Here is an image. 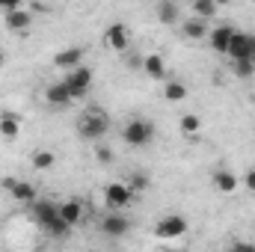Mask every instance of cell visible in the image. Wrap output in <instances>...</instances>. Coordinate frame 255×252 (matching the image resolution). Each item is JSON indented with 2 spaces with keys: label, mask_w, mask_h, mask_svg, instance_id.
Segmentation results:
<instances>
[{
  "label": "cell",
  "mask_w": 255,
  "mask_h": 252,
  "mask_svg": "<svg viewBox=\"0 0 255 252\" xmlns=\"http://www.w3.org/2000/svg\"><path fill=\"white\" fill-rule=\"evenodd\" d=\"M24 0H0V9L3 12H9V9H15V6H21Z\"/></svg>",
  "instance_id": "obj_29"
},
{
  "label": "cell",
  "mask_w": 255,
  "mask_h": 252,
  "mask_svg": "<svg viewBox=\"0 0 255 252\" xmlns=\"http://www.w3.org/2000/svg\"><path fill=\"white\" fill-rule=\"evenodd\" d=\"M163 98H166V101H184V98H187V86H184L181 80H169V83L163 86Z\"/></svg>",
  "instance_id": "obj_22"
},
{
  "label": "cell",
  "mask_w": 255,
  "mask_h": 252,
  "mask_svg": "<svg viewBox=\"0 0 255 252\" xmlns=\"http://www.w3.org/2000/svg\"><path fill=\"white\" fill-rule=\"evenodd\" d=\"M157 18H160V24H166V27L178 24V18H181L178 3H175V0H160V3H157Z\"/></svg>",
  "instance_id": "obj_16"
},
{
  "label": "cell",
  "mask_w": 255,
  "mask_h": 252,
  "mask_svg": "<svg viewBox=\"0 0 255 252\" xmlns=\"http://www.w3.org/2000/svg\"><path fill=\"white\" fill-rule=\"evenodd\" d=\"M142 71H145L151 80H163V77H166V63H163V57H160V54H148V57L142 60Z\"/></svg>",
  "instance_id": "obj_17"
},
{
  "label": "cell",
  "mask_w": 255,
  "mask_h": 252,
  "mask_svg": "<svg viewBox=\"0 0 255 252\" xmlns=\"http://www.w3.org/2000/svg\"><path fill=\"white\" fill-rule=\"evenodd\" d=\"M98 229H101L104 235H110V238H122V235L130 232V220H128L125 214H119V211H110L107 217H101Z\"/></svg>",
  "instance_id": "obj_10"
},
{
  "label": "cell",
  "mask_w": 255,
  "mask_h": 252,
  "mask_svg": "<svg viewBox=\"0 0 255 252\" xmlns=\"http://www.w3.org/2000/svg\"><path fill=\"white\" fill-rule=\"evenodd\" d=\"M104 45L107 48H113V51H119V54H125L128 48H130V30H128L125 24H110L107 30H104Z\"/></svg>",
  "instance_id": "obj_9"
},
{
  "label": "cell",
  "mask_w": 255,
  "mask_h": 252,
  "mask_svg": "<svg viewBox=\"0 0 255 252\" xmlns=\"http://www.w3.org/2000/svg\"><path fill=\"white\" fill-rule=\"evenodd\" d=\"M27 208H30V217H33V223H36L39 229H45V226L60 214V205L51 202V199H36V202H30Z\"/></svg>",
  "instance_id": "obj_8"
},
{
  "label": "cell",
  "mask_w": 255,
  "mask_h": 252,
  "mask_svg": "<svg viewBox=\"0 0 255 252\" xmlns=\"http://www.w3.org/2000/svg\"><path fill=\"white\" fill-rule=\"evenodd\" d=\"M107 130H110V119H107V113H101V110H89V113H83V119L77 122V133H80L83 139H101Z\"/></svg>",
  "instance_id": "obj_2"
},
{
  "label": "cell",
  "mask_w": 255,
  "mask_h": 252,
  "mask_svg": "<svg viewBox=\"0 0 255 252\" xmlns=\"http://www.w3.org/2000/svg\"><path fill=\"white\" fill-rule=\"evenodd\" d=\"M33 166L36 169H54L57 166V154L54 151H48V148H39V151H33Z\"/></svg>",
  "instance_id": "obj_21"
},
{
  "label": "cell",
  "mask_w": 255,
  "mask_h": 252,
  "mask_svg": "<svg viewBox=\"0 0 255 252\" xmlns=\"http://www.w3.org/2000/svg\"><path fill=\"white\" fill-rule=\"evenodd\" d=\"M187 220L181 217V214H166V217H160L157 220V226H154V235L157 238H163V241H175V238H184L187 235Z\"/></svg>",
  "instance_id": "obj_4"
},
{
  "label": "cell",
  "mask_w": 255,
  "mask_h": 252,
  "mask_svg": "<svg viewBox=\"0 0 255 252\" xmlns=\"http://www.w3.org/2000/svg\"><path fill=\"white\" fill-rule=\"evenodd\" d=\"M244 181H247V187H250V190H255V169H253V172H247V178H244Z\"/></svg>",
  "instance_id": "obj_30"
},
{
  "label": "cell",
  "mask_w": 255,
  "mask_h": 252,
  "mask_svg": "<svg viewBox=\"0 0 255 252\" xmlns=\"http://www.w3.org/2000/svg\"><path fill=\"white\" fill-rule=\"evenodd\" d=\"M18 133H21V119L15 113H3L0 116V136L3 139H18Z\"/></svg>",
  "instance_id": "obj_19"
},
{
  "label": "cell",
  "mask_w": 255,
  "mask_h": 252,
  "mask_svg": "<svg viewBox=\"0 0 255 252\" xmlns=\"http://www.w3.org/2000/svg\"><path fill=\"white\" fill-rule=\"evenodd\" d=\"M214 3H217V6H226V3H229V0H214Z\"/></svg>",
  "instance_id": "obj_31"
},
{
  "label": "cell",
  "mask_w": 255,
  "mask_h": 252,
  "mask_svg": "<svg viewBox=\"0 0 255 252\" xmlns=\"http://www.w3.org/2000/svg\"><path fill=\"white\" fill-rule=\"evenodd\" d=\"M3 24H6V30H12V33H24V30L33 27V12L15 6V9H9V12L3 15Z\"/></svg>",
  "instance_id": "obj_11"
},
{
  "label": "cell",
  "mask_w": 255,
  "mask_h": 252,
  "mask_svg": "<svg viewBox=\"0 0 255 252\" xmlns=\"http://www.w3.org/2000/svg\"><path fill=\"white\" fill-rule=\"evenodd\" d=\"M181 30H184V39H190V42H199V39L208 36V30H205V18H196V15L184 21Z\"/></svg>",
  "instance_id": "obj_20"
},
{
  "label": "cell",
  "mask_w": 255,
  "mask_h": 252,
  "mask_svg": "<svg viewBox=\"0 0 255 252\" xmlns=\"http://www.w3.org/2000/svg\"><path fill=\"white\" fill-rule=\"evenodd\" d=\"M128 184L133 187V193H136V190H145L148 187V175H145V172H133V175L128 178Z\"/></svg>",
  "instance_id": "obj_27"
},
{
  "label": "cell",
  "mask_w": 255,
  "mask_h": 252,
  "mask_svg": "<svg viewBox=\"0 0 255 252\" xmlns=\"http://www.w3.org/2000/svg\"><path fill=\"white\" fill-rule=\"evenodd\" d=\"M154 122H148V119H130L122 130V139H125L128 145H133V148H145V145H151L154 142Z\"/></svg>",
  "instance_id": "obj_1"
},
{
  "label": "cell",
  "mask_w": 255,
  "mask_h": 252,
  "mask_svg": "<svg viewBox=\"0 0 255 252\" xmlns=\"http://www.w3.org/2000/svg\"><path fill=\"white\" fill-rule=\"evenodd\" d=\"M95 157H98V163H113V148H107V145H98L95 148Z\"/></svg>",
  "instance_id": "obj_28"
},
{
  "label": "cell",
  "mask_w": 255,
  "mask_h": 252,
  "mask_svg": "<svg viewBox=\"0 0 255 252\" xmlns=\"http://www.w3.org/2000/svg\"><path fill=\"white\" fill-rule=\"evenodd\" d=\"M65 86H68V92H71V98L74 101H80L89 89H92V68H86V65H77V68H71L68 71V77L63 80Z\"/></svg>",
  "instance_id": "obj_5"
},
{
  "label": "cell",
  "mask_w": 255,
  "mask_h": 252,
  "mask_svg": "<svg viewBox=\"0 0 255 252\" xmlns=\"http://www.w3.org/2000/svg\"><path fill=\"white\" fill-rule=\"evenodd\" d=\"M0 187L6 190L18 205H30V202L39 199V193H36V187H33V181H24V178H3Z\"/></svg>",
  "instance_id": "obj_6"
},
{
  "label": "cell",
  "mask_w": 255,
  "mask_h": 252,
  "mask_svg": "<svg viewBox=\"0 0 255 252\" xmlns=\"http://www.w3.org/2000/svg\"><path fill=\"white\" fill-rule=\"evenodd\" d=\"M238 184H241V178H238L235 172H229V169H217V172H214V187L217 190H223V193H235Z\"/></svg>",
  "instance_id": "obj_18"
},
{
  "label": "cell",
  "mask_w": 255,
  "mask_h": 252,
  "mask_svg": "<svg viewBox=\"0 0 255 252\" xmlns=\"http://www.w3.org/2000/svg\"><path fill=\"white\" fill-rule=\"evenodd\" d=\"M60 217L74 229V226L83 220V202H80V199H65L63 205H60Z\"/></svg>",
  "instance_id": "obj_15"
},
{
  "label": "cell",
  "mask_w": 255,
  "mask_h": 252,
  "mask_svg": "<svg viewBox=\"0 0 255 252\" xmlns=\"http://www.w3.org/2000/svg\"><path fill=\"white\" fill-rule=\"evenodd\" d=\"M3 63H6V57H3V51H0V65H3Z\"/></svg>",
  "instance_id": "obj_32"
},
{
  "label": "cell",
  "mask_w": 255,
  "mask_h": 252,
  "mask_svg": "<svg viewBox=\"0 0 255 252\" xmlns=\"http://www.w3.org/2000/svg\"><path fill=\"white\" fill-rule=\"evenodd\" d=\"M226 57H232V60H255V33H238L235 30Z\"/></svg>",
  "instance_id": "obj_7"
},
{
  "label": "cell",
  "mask_w": 255,
  "mask_h": 252,
  "mask_svg": "<svg viewBox=\"0 0 255 252\" xmlns=\"http://www.w3.org/2000/svg\"><path fill=\"white\" fill-rule=\"evenodd\" d=\"M235 74L238 77H253V71H255V60H235Z\"/></svg>",
  "instance_id": "obj_26"
},
{
  "label": "cell",
  "mask_w": 255,
  "mask_h": 252,
  "mask_svg": "<svg viewBox=\"0 0 255 252\" xmlns=\"http://www.w3.org/2000/svg\"><path fill=\"white\" fill-rule=\"evenodd\" d=\"M232 36H235V27L223 24V27H217V30L208 33V42H211V48H214L217 54H229V42H232Z\"/></svg>",
  "instance_id": "obj_14"
},
{
  "label": "cell",
  "mask_w": 255,
  "mask_h": 252,
  "mask_svg": "<svg viewBox=\"0 0 255 252\" xmlns=\"http://www.w3.org/2000/svg\"><path fill=\"white\" fill-rule=\"evenodd\" d=\"M130 202H133V187L130 184H125V181H110L104 187V205L110 211H125Z\"/></svg>",
  "instance_id": "obj_3"
},
{
  "label": "cell",
  "mask_w": 255,
  "mask_h": 252,
  "mask_svg": "<svg viewBox=\"0 0 255 252\" xmlns=\"http://www.w3.org/2000/svg\"><path fill=\"white\" fill-rule=\"evenodd\" d=\"M45 101L54 107V110H65L74 98H71V92H68V86H65L63 80L60 83H51L48 89H45Z\"/></svg>",
  "instance_id": "obj_12"
},
{
  "label": "cell",
  "mask_w": 255,
  "mask_h": 252,
  "mask_svg": "<svg viewBox=\"0 0 255 252\" xmlns=\"http://www.w3.org/2000/svg\"><path fill=\"white\" fill-rule=\"evenodd\" d=\"M83 57H86V48H65V51H57L54 54V65L57 68H77V65H83Z\"/></svg>",
  "instance_id": "obj_13"
},
{
  "label": "cell",
  "mask_w": 255,
  "mask_h": 252,
  "mask_svg": "<svg viewBox=\"0 0 255 252\" xmlns=\"http://www.w3.org/2000/svg\"><path fill=\"white\" fill-rule=\"evenodd\" d=\"M217 9H220V6H217L214 0H193V15H196V18H205V21H208V18L217 15Z\"/></svg>",
  "instance_id": "obj_24"
},
{
  "label": "cell",
  "mask_w": 255,
  "mask_h": 252,
  "mask_svg": "<svg viewBox=\"0 0 255 252\" xmlns=\"http://www.w3.org/2000/svg\"><path fill=\"white\" fill-rule=\"evenodd\" d=\"M42 232H45V235H51V238H68L71 226H68V223H65L63 217L57 214V217H54V220H51V223H48V226L42 229Z\"/></svg>",
  "instance_id": "obj_23"
},
{
  "label": "cell",
  "mask_w": 255,
  "mask_h": 252,
  "mask_svg": "<svg viewBox=\"0 0 255 252\" xmlns=\"http://www.w3.org/2000/svg\"><path fill=\"white\" fill-rule=\"evenodd\" d=\"M199 130H202V119H199L196 113L181 116V133H184V136H196Z\"/></svg>",
  "instance_id": "obj_25"
}]
</instances>
